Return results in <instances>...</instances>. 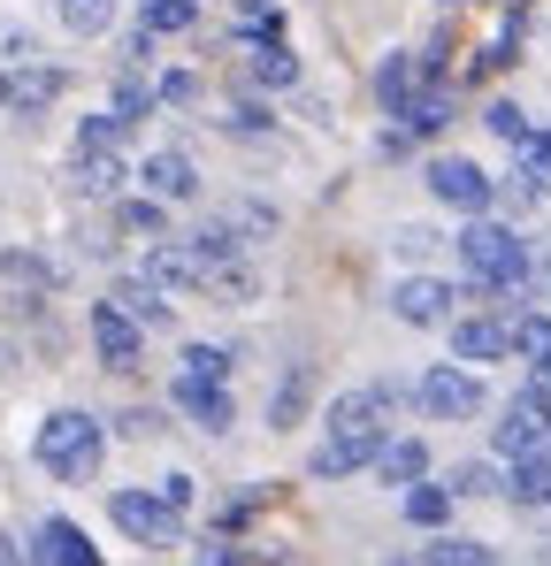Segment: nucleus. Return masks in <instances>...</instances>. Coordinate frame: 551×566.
<instances>
[{"label": "nucleus", "instance_id": "25", "mask_svg": "<svg viewBox=\"0 0 551 566\" xmlns=\"http://www.w3.org/2000/svg\"><path fill=\"white\" fill-rule=\"evenodd\" d=\"M191 15H199L191 0H146V15H138V31H146V39H154V31H184Z\"/></svg>", "mask_w": 551, "mask_h": 566}, {"label": "nucleus", "instance_id": "3", "mask_svg": "<svg viewBox=\"0 0 551 566\" xmlns=\"http://www.w3.org/2000/svg\"><path fill=\"white\" fill-rule=\"evenodd\" d=\"M459 261H467V276L482 283V291H521V276H529L521 238H513V230H498V222H475V230L459 238Z\"/></svg>", "mask_w": 551, "mask_h": 566}, {"label": "nucleus", "instance_id": "10", "mask_svg": "<svg viewBox=\"0 0 551 566\" xmlns=\"http://www.w3.org/2000/svg\"><path fill=\"white\" fill-rule=\"evenodd\" d=\"M391 306H398V322H422V329H429V322H453V291H445L437 276L398 283V291H391Z\"/></svg>", "mask_w": 551, "mask_h": 566}, {"label": "nucleus", "instance_id": "31", "mask_svg": "<svg viewBox=\"0 0 551 566\" xmlns=\"http://www.w3.org/2000/svg\"><path fill=\"white\" fill-rule=\"evenodd\" d=\"M238 23H246V31H276L283 8H276V0H238Z\"/></svg>", "mask_w": 551, "mask_h": 566}, {"label": "nucleus", "instance_id": "8", "mask_svg": "<svg viewBox=\"0 0 551 566\" xmlns=\"http://www.w3.org/2000/svg\"><path fill=\"white\" fill-rule=\"evenodd\" d=\"M429 191H437L445 207H459V214H490V199H498V185H490L475 161H437V169H429Z\"/></svg>", "mask_w": 551, "mask_h": 566}, {"label": "nucleus", "instance_id": "4", "mask_svg": "<svg viewBox=\"0 0 551 566\" xmlns=\"http://www.w3.org/2000/svg\"><path fill=\"white\" fill-rule=\"evenodd\" d=\"M107 513H115V528H123L131 544H177V528H184V513H169V505L146 497V490H115Z\"/></svg>", "mask_w": 551, "mask_h": 566}, {"label": "nucleus", "instance_id": "28", "mask_svg": "<svg viewBox=\"0 0 551 566\" xmlns=\"http://www.w3.org/2000/svg\"><path fill=\"white\" fill-rule=\"evenodd\" d=\"M184 376H191V382H222V376H230V353H215V345H191V353H184Z\"/></svg>", "mask_w": 551, "mask_h": 566}, {"label": "nucleus", "instance_id": "37", "mask_svg": "<svg viewBox=\"0 0 551 566\" xmlns=\"http://www.w3.org/2000/svg\"><path fill=\"white\" fill-rule=\"evenodd\" d=\"M191 8H199V0H191Z\"/></svg>", "mask_w": 551, "mask_h": 566}, {"label": "nucleus", "instance_id": "9", "mask_svg": "<svg viewBox=\"0 0 551 566\" xmlns=\"http://www.w3.org/2000/svg\"><path fill=\"white\" fill-rule=\"evenodd\" d=\"M23 566H100V552L85 544V528H77V521H46V528H39V544L23 552Z\"/></svg>", "mask_w": 551, "mask_h": 566}, {"label": "nucleus", "instance_id": "17", "mask_svg": "<svg viewBox=\"0 0 551 566\" xmlns=\"http://www.w3.org/2000/svg\"><path fill=\"white\" fill-rule=\"evenodd\" d=\"M513 505H551V452H529V460H513V474L498 482Z\"/></svg>", "mask_w": 551, "mask_h": 566}, {"label": "nucleus", "instance_id": "27", "mask_svg": "<svg viewBox=\"0 0 551 566\" xmlns=\"http://www.w3.org/2000/svg\"><path fill=\"white\" fill-rule=\"evenodd\" d=\"M123 230H131V238H146V245H154V238H162V230H169V222H162V199H123Z\"/></svg>", "mask_w": 551, "mask_h": 566}, {"label": "nucleus", "instance_id": "30", "mask_svg": "<svg viewBox=\"0 0 551 566\" xmlns=\"http://www.w3.org/2000/svg\"><path fill=\"white\" fill-rule=\"evenodd\" d=\"M490 130H498L506 146H521V138H529V115H521L513 99H498V107H490Z\"/></svg>", "mask_w": 551, "mask_h": 566}, {"label": "nucleus", "instance_id": "20", "mask_svg": "<svg viewBox=\"0 0 551 566\" xmlns=\"http://www.w3.org/2000/svg\"><path fill=\"white\" fill-rule=\"evenodd\" d=\"M406 521H414V528H445V521H453V490H445V482H414V490H406Z\"/></svg>", "mask_w": 551, "mask_h": 566}, {"label": "nucleus", "instance_id": "12", "mask_svg": "<svg viewBox=\"0 0 551 566\" xmlns=\"http://www.w3.org/2000/svg\"><path fill=\"white\" fill-rule=\"evenodd\" d=\"M375 93H383V107H391V115H406L414 99L429 93V70H422L414 54H391V62H383V77H375Z\"/></svg>", "mask_w": 551, "mask_h": 566}, {"label": "nucleus", "instance_id": "32", "mask_svg": "<svg viewBox=\"0 0 551 566\" xmlns=\"http://www.w3.org/2000/svg\"><path fill=\"white\" fill-rule=\"evenodd\" d=\"M299 398H306V368L283 382V398H276V429H291V421H299Z\"/></svg>", "mask_w": 551, "mask_h": 566}, {"label": "nucleus", "instance_id": "26", "mask_svg": "<svg viewBox=\"0 0 551 566\" xmlns=\"http://www.w3.org/2000/svg\"><path fill=\"white\" fill-rule=\"evenodd\" d=\"M429 566H498V559H490V544H467V536H445V544H429Z\"/></svg>", "mask_w": 551, "mask_h": 566}, {"label": "nucleus", "instance_id": "2", "mask_svg": "<svg viewBox=\"0 0 551 566\" xmlns=\"http://www.w3.org/2000/svg\"><path fill=\"white\" fill-rule=\"evenodd\" d=\"M31 452H39V468L54 474V482H92L100 474V452H107V429L92 413H46Z\"/></svg>", "mask_w": 551, "mask_h": 566}, {"label": "nucleus", "instance_id": "18", "mask_svg": "<svg viewBox=\"0 0 551 566\" xmlns=\"http://www.w3.org/2000/svg\"><path fill=\"white\" fill-rule=\"evenodd\" d=\"M77 191L85 199H115L123 191V154H77Z\"/></svg>", "mask_w": 551, "mask_h": 566}, {"label": "nucleus", "instance_id": "11", "mask_svg": "<svg viewBox=\"0 0 551 566\" xmlns=\"http://www.w3.org/2000/svg\"><path fill=\"white\" fill-rule=\"evenodd\" d=\"M0 99H8L15 115H39V107L62 99V70H8V77H0Z\"/></svg>", "mask_w": 551, "mask_h": 566}, {"label": "nucleus", "instance_id": "36", "mask_svg": "<svg viewBox=\"0 0 551 566\" xmlns=\"http://www.w3.org/2000/svg\"><path fill=\"white\" fill-rule=\"evenodd\" d=\"M398 566H406V559H398ZM422 566H429V559H422Z\"/></svg>", "mask_w": 551, "mask_h": 566}, {"label": "nucleus", "instance_id": "22", "mask_svg": "<svg viewBox=\"0 0 551 566\" xmlns=\"http://www.w3.org/2000/svg\"><path fill=\"white\" fill-rule=\"evenodd\" d=\"M246 54H253V62H246V70H253V77H261V85H269V93H283V85H291V77H299V62H291V54H283V46H246Z\"/></svg>", "mask_w": 551, "mask_h": 566}, {"label": "nucleus", "instance_id": "35", "mask_svg": "<svg viewBox=\"0 0 551 566\" xmlns=\"http://www.w3.org/2000/svg\"><path fill=\"white\" fill-rule=\"evenodd\" d=\"M0 566H23V544L15 536H0Z\"/></svg>", "mask_w": 551, "mask_h": 566}, {"label": "nucleus", "instance_id": "13", "mask_svg": "<svg viewBox=\"0 0 551 566\" xmlns=\"http://www.w3.org/2000/svg\"><path fill=\"white\" fill-rule=\"evenodd\" d=\"M453 353L459 360H513V353H506V322H490V314L453 322Z\"/></svg>", "mask_w": 551, "mask_h": 566}, {"label": "nucleus", "instance_id": "1", "mask_svg": "<svg viewBox=\"0 0 551 566\" xmlns=\"http://www.w3.org/2000/svg\"><path fill=\"white\" fill-rule=\"evenodd\" d=\"M391 406H398L391 382H361V390H345V398L330 406V437L314 444V474H322V482L361 474L367 460L391 444Z\"/></svg>", "mask_w": 551, "mask_h": 566}, {"label": "nucleus", "instance_id": "23", "mask_svg": "<svg viewBox=\"0 0 551 566\" xmlns=\"http://www.w3.org/2000/svg\"><path fill=\"white\" fill-rule=\"evenodd\" d=\"M521 177H529V191H551V130L521 138Z\"/></svg>", "mask_w": 551, "mask_h": 566}, {"label": "nucleus", "instance_id": "5", "mask_svg": "<svg viewBox=\"0 0 551 566\" xmlns=\"http://www.w3.org/2000/svg\"><path fill=\"white\" fill-rule=\"evenodd\" d=\"M544 437H551V406L537 390H513V398H506V421H498V452H506V460H529Z\"/></svg>", "mask_w": 551, "mask_h": 566}, {"label": "nucleus", "instance_id": "24", "mask_svg": "<svg viewBox=\"0 0 551 566\" xmlns=\"http://www.w3.org/2000/svg\"><path fill=\"white\" fill-rule=\"evenodd\" d=\"M62 23H70L77 39H92V31L115 23V0H62Z\"/></svg>", "mask_w": 551, "mask_h": 566}, {"label": "nucleus", "instance_id": "34", "mask_svg": "<svg viewBox=\"0 0 551 566\" xmlns=\"http://www.w3.org/2000/svg\"><path fill=\"white\" fill-rule=\"evenodd\" d=\"M445 490H498V474H490V468H459Z\"/></svg>", "mask_w": 551, "mask_h": 566}, {"label": "nucleus", "instance_id": "19", "mask_svg": "<svg viewBox=\"0 0 551 566\" xmlns=\"http://www.w3.org/2000/svg\"><path fill=\"white\" fill-rule=\"evenodd\" d=\"M191 185H199V177H191L184 154H146V191H154V199H184Z\"/></svg>", "mask_w": 551, "mask_h": 566}, {"label": "nucleus", "instance_id": "7", "mask_svg": "<svg viewBox=\"0 0 551 566\" xmlns=\"http://www.w3.org/2000/svg\"><path fill=\"white\" fill-rule=\"evenodd\" d=\"M422 406L437 421H467V413H482V382L467 376V368H429L422 376Z\"/></svg>", "mask_w": 551, "mask_h": 566}, {"label": "nucleus", "instance_id": "15", "mask_svg": "<svg viewBox=\"0 0 551 566\" xmlns=\"http://www.w3.org/2000/svg\"><path fill=\"white\" fill-rule=\"evenodd\" d=\"M506 353L529 360V368H551V314H513L506 322Z\"/></svg>", "mask_w": 551, "mask_h": 566}, {"label": "nucleus", "instance_id": "29", "mask_svg": "<svg viewBox=\"0 0 551 566\" xmlns=\"http://www.w3.org/2000/svg\"><path fill=\"white\" fill-rule=\"evenodd\" d=\"M0 276L23 283V291H46V283H54V276H46V261H31V253H8V261H0Z\"/></svg>", "mask_w": 551, "mask_h": 566}, {"label": "nucleus", "instance_id": "14", "mask_svg": "<svg viewBox=\"0 0 551 566\" xmlns=\"http://www.w3.org/2000/svg\"><path fill=\"white\" fill-rule=\"evenodd\" d=\"M367 468L383 474V482H398V490H414V482H422V474H429V452H422V444H414V437H391V444H383V452H375V460H367Z\"/></svg>", "mask_w": 551, "mask_h": 566}, {"label": "nucleus", "instance_id": "6", "mask_svg": "<svg viewBox=\"0 0 551 566\" xmlns=\"http://www.w3.org/2000/svg\"><path fill=\"white\" fill-rule=\"evenodd\" d=\"M92 345H100V360H107V368H138V360H146V329H138L115 298H100V306H92Z\"/></svg>", "mask_w": 551, "mask_h": 566}, {"label": "nucleus", "instance_id": "21", "mask_svg": "<svg viewBox=\"0 0 551 566\" xmlns=\"http://www.w3.org/2000/svg\"><path fill=\"white\" fill-rule=\"evenodd\" d=\"M123 115H85V130H77V154H123Z\"/></svg>", "mask_w": 551, "mask_h": 566}, {"label": "nucleus", "instance_id": "16", "mask_svg": "<svg viewBox=\"0 0 551 566\" xmlns=\"http://www.w3.org/2000/svg\"><path fill=\"white\" fill-rule=\"evenodd\" d=\"M177 406L199 421V429H230V390H222V382H191V376H184L177 382Z\"/></svg>", "mask_w": 551, "mask_h": 566}, {"label": "nucleus", "instance_id": "33", "mask_svg": "<svg viewBox=\"0 0 551 566\" xmlns=\"http://www.w3.org/2000/svg\"><path fill=\"white\" fill-rule=\"evenodd\" d=\"M162 505H169V513L191 505V474H169V482H162Z\"/></svg>", "mask_w": 551, "mask_h": 566}]
</instances>
